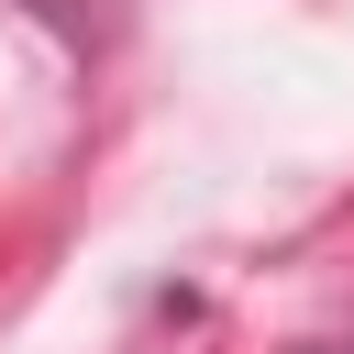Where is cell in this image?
Listing matches in <instances>:
<instances>
[{
	"label": "cell",
	"instance_id": "cell-1",
	"mask_svg": "<svg viewBox=\"0 0 354 354\" xmlns=\"http://www.w3.org/2000/svg\"><path fill=\"white\" fill-rule=\"evenodd\" d=\"M343 354H354V343H343Z\"/></svg>",
	"mask_w": 354,
	"mask_h": 354
}]
</instances>
